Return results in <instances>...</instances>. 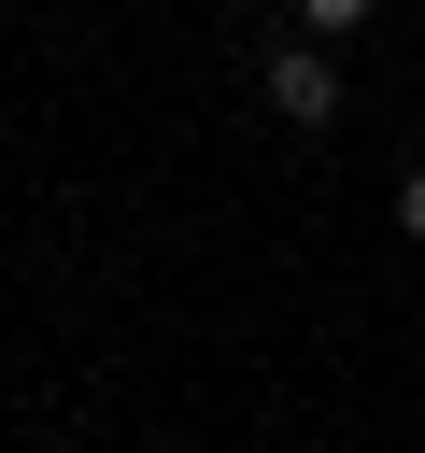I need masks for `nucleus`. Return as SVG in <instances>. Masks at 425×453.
Listing matches in <instances>:
<instances>
[{"mask_svg":"<svg viewBox=\"0 0 425 453\" xmlns=\"http://www.w3.org/2000/svg\"><path fill=\"white\" fill-rule=\"evenodd\" d=\"M368 14H382V0H298V28H312V42H340V28H368Z\"/></svg>","mask_w":425,"mask_h":453,"instance_id":"f03ea898","label":"nucleus"},{"mask_svg":"<svg viewBox=\"0 0 425 453\" xmlns=\"http://www.w3.org/2000/svg\"><path fill=\"white\" fill-rule=\"evenodd\" d=\"M255 85H269V113H283V127H340V57H326V42H283Z\"/></svg>","mask_w":425,"mask_h":453,"instance_id":"f257e3e1","label":"nucleus"},{"mask_svg":"<svg viewBox=\"0 0 425 453\" xmlns=\"http://www.w3.org/2000/svg\"><path fill=\"white\" fill-rule=\"evenodd\" d=\"M397 241H425V170H411V184H397Z\"/></svg>","mask_w":425,"mask_h":453,"instance_id":"7ed1b4c3","label":"nucleus"}]
</instances>
